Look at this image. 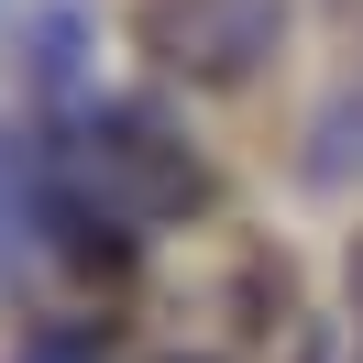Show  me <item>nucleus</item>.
I'll list each match as a JSON object with an SVG mask.
<instances>
[{
  "instance_id": "obj_6",
  "label": "nucleus",
  "mask_w": 363,
  "mask_h": 363,
  "mask_svg": "<svg viewBox=\"0 0 363 363\" xmlns=\"http://www.w3.org/2000/svg\"><path fill=\"white\" fill-rule=\"evenodd\" d=\"M352 341H363V242H352Z\"/></svg>"
},
{
  "instance_id": "obj_2",
  "label": "nucleus",
  "mask_w": 363,
  "mask_h": 363,
  "mask_svg": "<svg viewBox=\"0 0 363 363\" xmlns=\"http://www.w3.org/2000/svg\"><path fill=\"white\" fill-rule=\"evenodd\" d=\"M133 45L187 89H242L286 45V0H143Z\"/></svg>"
},
{
  "instance_id": "obj_4",
  "label": "nucleus",
  "mask_w": 363,
  "mask_h": 363,
  "mask_svg": "<svg viewBox=\"0 0 363 363\" xmlns=\"http://www.w3.org/2000/svg\"><path fill=\"white\" fill-rule=\"evenodd\" d=\"M77 67H89V23H77V11H45V33H33V77L67 89V111H89V99H77Z\"/></svg>"
},
{
  "instance_id": "obj_8",
  "label": "nucleus",
  "mask_w": 363,
  "mask_h": 363,
  "mask_svg": "<svg viewBox=\"0 0 363 363\" xmlns=\"http://www.w3.org/2000/svg\"><path fill=\"white\" fill-rule=\"evenodd\" d=\"M177 363H199V352H177Z\"/></svg>"
},
{
  "instance_id": "obj_1",
  "label": "nucleus",
  "mask_w": 363,
  "mask_h": 363,
  "mask_svg": "<svg viewBox=\"0 0 363 363\" xmlns=\"http://www.w3.org/2000/svg\"><path fill=\"white\" fill-rule=\"evenodd\" d=\"M67 177L89 187L99 209H121V220H199L209 209V155L177 133L165 111H143V99H89V111L67 121Z\"/></svg>"
},
{
  "instance_id": "obj_7",
  "label": "nucleus",
  "mask_w": 363,
  "mask_h": 363,
  "mask_svg": "<svg viewBox=\"0 0 363 363\" xmlns=\"http://www.w3.org/2000/svg\"><path fill=\"white\" fill-rule=\"evenodd\" d=\"M308 363H330V341H308Z\"/></svg>"
},
{
  "instance_id": "obj_3",
  "label": "nucleus",
  "mask_w": 363,
  "mask_h": 363,
  "mask_svg": "<svg viewBox=\"0 0 363 363\" xmlns=\"http://www.w3.org/2000/svg\"><path fill=\"white\" fill-rule=\"evenodd\" d=\"M297 177H308V187H341V177H363V67L341 77L330 99H319L308 143H297Z\"/></svg>"
},
{
  "instance_id": "obj_5",
  "label": "nucleus",
  "mask_w": 363,
  "mask_h": 363,
  "mask_svg": "<svg viewBox=\"0 0 363 363\" xmlns=\"http://www.w3.org/2000/svg\"><path fill=\"white\" fill-rule=\"evenodd\" d=\"M11 363H99V330H33Z\"/></svg>"
}]
</instances>
